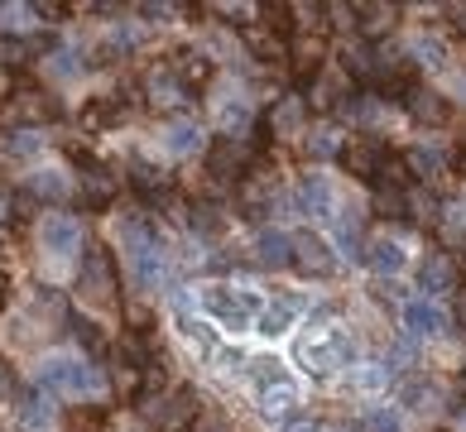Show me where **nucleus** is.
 <instances>
[{
	"label": "nucleus",
	"mask_w": 466,
	"mask_h": 432,
	"mask_svg": "<svg viewBox=\"0 0 466 432\" xmlns=\"http://www.w3.org/2000/svg\"><path fill=\"white\" fill-rule=\"evenodd\" d=\"M126 265H130V279L140 288H159L164 284L168 250H164V236L154 231L149 221H130L126 226Z\"/></svg>",
	"instance_id": "obj_1"
},
{
	"label": "nucleus",
	"mask_w": 466,
	"mask_h": 432,
	"mask_svg": "<svg viewBox=\"0 0 466 432\" xmlns=\"http://www.w3.org/2000/svg\"><path fill=\"white\" fill-rule=\"evenodd\" d=\"M318 332H308L299 341V360L313 375H327V370H337V366H347V360L356 356V341L347 327H322V317H313Z\"/></svg>",
	"instance_id": "obj_2"
},
{
	"label": "nucleus",
	"mask_w": 466,
	"mask_h": 432,
	"mask_svg": "<svg viewBox=\"0 0 466 432\" xmlns=\"http://www.w3.org/2000/svg\"><path fill=\"white\" fill-rule=\"evenodd\" d=\"M255 379H260V413L269 423H289L293 418V404H299V389H293V379L274 366V360H255Z\"/></svg>",
	"instance_id": "obj_3"
},
{
	"label": "nucleus",
	"mask_w": 466,
	"mask_h": 432,
	"mask_svg": "<svg viewBox=\"0 0 466 432\" xmlns=\"http://www.w3.org/2000/svg\"><path fill=\"white\" fill-rule=\"evenodd\" d=\"M39 385L54 394H101V370L87 360H44Z\"/></svg>",
	"instance_id": "obj_4"
},
{
	"label": "nucleus",
	"mask_w": 466,
	"mask_h": 432,
	"mask_svg": "<svg viewBox=\"0 0 466 432\" xmlns=\"http://www.w3.org/2000/svg\"><path fill=\"white\" fill-rule=\"evenodd\" d=\"M198 413H202L198 389H178V394H168V399H149L145 404V423L154 432H187L198 423Z\"/></svg>",
	"instance_id": "obj_5"
},
{
	"label": "nucleus",
	"mask_w": 466,
	"mask_h": 432,
	"mask_svg": "<svg viewBox=\"0 0 466 432\" xmlns=\"http://www.w3.org/2000/svg\"><path fill=\"white\" fill-rule=\"evenodd\" d=\"M202 313H212L217 322H227V327H250L255 317H265L260 298L246 293V288H202Z\"/></svg>",
	"instance_id": "obj_6"
},
{
	"label": "nucleus",
	"mask_w": 466,
	"mask_h": 432,
	"mask_svg": "<svg viewBox=\"0 0 466 432\" xmlns=\"http://www.w3.org/2000/svg\"><path fill=\"white\" fill-rule=\"evenodd\" d=\"M77 288L82 298L96 303V307H111L116 303V265L101 246H87V259H82V274H77Z\"/></svg>",
	"instance_id": "obj_7"
},
{
	"label": "nucleus",
	"mask_w": 466,
	"mask_h": 432,
	"mask_svg": "<svg viewBox=\"0 0 466 432\" xmlns=\"http://www.w3.org/2000/svg\"><path fill=\"white\" fill-rule=\"evenodd\" d=\"M58 116V101L44 96V92H15L5 106H0V120H10V126H44V120Z\"/></svg>",
	"instance_id": "obj_8"
},
{
	"label": "nucleus",
	"mask_w": 466,
	"mask_h": 432,
	"mask_svg": "<svg viewBox=\"0 0 466 432\" xmlns=\"http://www.w3.org/2000/svg\"><path fill=\"white\" fill-rule=\"evenodd\" d=\"M39 236H44V250L58 255V259H67V255L82 250V226H77V216H67V212H48L44 226H39Z\"/></svg>",
	"instance_id": "obj_9"
},
{
	"label": "nucleus",
	"mask_w": 466,
	"mask_h": 432,
	"mask_svg": "<svg viewBox=\"0 0 466 432\" xmlns=\"http://www.w3.org/2000/svg\"><path fill=\"white\" fill-rule=\"evenodd\" d=\"M274 202H279V178H274L265 164H255L246 178H240V206H246L250 216H260V212H269Z\"/></svg>",
	"instance_id": "obj_10"
},
{
	"label": "nucleus",
	"mask_w": 466,
	"mask_h": 432,
	"mask_svg": "<svg viewBox=\"0 0 466 432\" xmlns=\"http://www.w3.org/2000/svg\"><path fill=\"white\" fill-rule=\"evenodd\" d=\"M332 265H337V255H332V246H327L318 231H299V236H293V269L332 274Z\"/></svg>",
	"instance_id": "obj_11"
},
{
	"label": "nucleus",
	"mask_w": 466,
	"mask_h": 432,
	"mask_svg": "<svg viewBox=\"0 0 466 432\" xmlns=\"http://www.w3.org/2000/svg\"><path fill=\"white\" fill-rule=\"evenodd\" d=\"M322 29L313 25H303V29H293V39H289V58H293V73L299 77H313L318 67H322Z\"/></svg>",
	"instance_id": "obj_12"
},
{
	"label": "nucleus",
	"mask_w": 466,
	"mask_h": 432,
	"mask_svg": "<svg viewBox=\"0 0 466 432\" xmlns=\"http://www.w3.org/2000/svg\"><path fill=\"white\" fill-rule=\"evenodd\" d=\"M116 193H120V178H116V173L101 168V164H92V159H82V202H87V206H111Z\"/></svg>",
	"instance_id": "obj_13"
},
{
	"label": "nucleus",
	"mask_w": 466,
	"mask_h": 432,
	"mask_svg": "<svg viewBox=\"0 0 466 432\" xmlns=\"http://www.w3.org/2000/svg\"><path fill=\"white\" fill-rule=\"evenodd\" d=\"M341 159H347V168L356 173V178L375 183L380 173H385L390 154H385V145H375V140H356V145H347V149H341Z\"/></svg>",
	"instance_id": "obj_14"
},
{
	"label": "nucleus",
	"mask_w": 466,
	"mask_h": 432,
	"mask_svg": "<svg viewBox=\"0 0 466 432\" xmlns=\"http://www.w3.org/2000/svg\"><path fill=\"white\" fill-rule=\"evenodd\" d=\"M48 423H54V399H48L44 389L20 394V404H15V427L20 432H48Z\"/></svg>",
	"instance_id": "obj_15"
},
{
	"label": "nucleus",
	"mask_w": 466,
	"mask_h": 432,
	"mask_svg": "<svg viewBox=\"0 0 466 432\" xmlns=\"http://www.w3.org/2000/svg\"><path fill=\"white\" fill-rule=\"evenodd\" d=\"M293 202H299V212H308V216H332L337 202H332V183H327V173H303Z\"/></svg>",
	"instance_id": "obj_16"
},
{
	"label": "nucleus",
	"mask_w": 466,
	"mask_h": 432,
	"mask_svg": "<svg viewBox=\"0 0 466 432\" xmlns=\"http://www.w3.org/2000/svg\"><path fill=\"white\" fill-rule=\"evenodd\" d=\"M187 92H193V86H187L178 73H174V67H159V73H149V101H154V106H187V101H193V96H187Z\"/></svg>",
	"instance_id": "obj_17"
},
{
	"label": "nucleus",
	"mask_w": 466,
	"mask_h": 432,
	"mask_svg": "<svg viewBox=\"0 0 466 432\" xmlns=\"http://www.w3.org/2000/svg\"><path fill=\"white\" fill-rule=\"evenodd\" d=\"M404 327H409L413 337H438L442 327H447V317H442V307L433 298H409L404 303Z\"/></svg>",
	"instance_id": "obj_18"
},
{
	"label": "nucleus",
	"mask_w": 466,
	"mask_h": 432,
	"mask_svg": "<svg viewBox=\"0 0 466 432\" xmlns=\"http://www.w3.org/2000/svg\"><path fill=\"white\" fill-rule=\"evenodd\" d=\"M255 259H260L265 269L293 265V236H284V231H260V240H255Z\"/></svg>",
	"instance_id": "obj_19"
},
{
	"label": "nucleus",
	"mask_w": 466,
	"mask_h": 432,
	"mask_svg": "<svg viewBox=\"0 0 466 432\" xmlns=\"http://www.w3.org/2000/svg\"><path fill=\"white\" fill-rule=\"evenodd\" d=\"M356 29L366 34V39H380L385 29H394V20H400V5H385V0H370V5H356Z\"/></svg>",
	"instance_id": "obj_20"
},
{
	"label": "nucleus",
	"mask_w": 466,
	"mask_h": 432,
	"mask_svg": "<svg viewBox=\"0 0 466 432\" xmlns=\"http://www.w3.org/2000/svg\"><path fill=\"white\" fill-rule=\"evenodd\" d=\"M246 168V149L236 140H221L212 154H207V173H217V178H236V173Z\"/></svg>",
	"instance_id": "obj_21"
},
{
	"label": "nucleus",
	"mask_w": 466,
	"mask_h": 432,
	"mask_svg": "<svg viewBox=\"0 0 466 432\" xmlns=\"http://www.w3.org/2000/svg\"><path fill=\"white\" fill-rule=\"evenodd\" d=\"M404 106L413 111V120H423V126H442V120H447V101L433 96V92H419V86L404 96Z\"/></svg>",
	"instance_id": "obj_22"
},
{
	"label": "nucleus",
	"mask_w": 466,
	"mask_h": 432,
	"mask_svg": "<svg viewBox=\"0 0 466 432\" xmlns=\"http://www.w3.org/2000/svg\"><path fill=\"white\" fill-rule=\"evenodd\" d=\"M452 284H457L452 255H428V265H423V288H428V293H447Z\"/></svg>",
	"instance_id": "obj_23"
},
{
	"label": "nucleus",
	"mask_w": 466,
	"mask_h": 432,
	"mask_svg": "<svg viewBox=\"0 0 466 432\" xmlns=\"http://www.w3.org/2000/svg\"><path fill=\"white\" fill-rule=\"evenodd\" d=\"M366 259H370L375 274H400L404 269V246H400V240H375Z\"/></svg>",
	"instance_id": "obj_24"
},
{
	"label": "nucleus",
	"mask_w": 466,
	"mask_h": 432,
	"mask_svg": "<svg viewBox=\"0 0 466 432\" xmlns=\"http://www.w3.org/2000/svg\"><path fill=\"white\" fill-rule=\"evenodd\" d=\"M198 145H202V130L193 126V120H178V126L164 130V149L168 154H193Z\"/></svg>",
	"instance_id": "obj_25"
},
{
	"label": "nucleus",
	"mask_w": 466,
	"mask_h": 432,
	"mask_svg": "<svg viewBox=\"0 0 466 432\" xmlns=\"http://www.w3.org/2000/svg\"><path fill=\"white\" fill-rule=\"evenodd\" d=\"M293 317H299V303H293V298H279V303H269V307H265L260 332H265V337H279Z\"/></svg>",
	"instance_id": "obj_26"
},
{
	"label": "nucleus",
	"mask_w": 466,
	"mask_h": 432,
	"mask_svg": "<svg viewBox=\"0 0 466 432\" xmlns=\"http://www.w3.org/2000/svg\"><path fill=\"white\" fill-rule=\"evenodd\" d=\"M168 67H174V73H178V77H183L187 86H198V82H202L207 73H212V63H207L202 54H178V58L168 63Z\"/></svg>",
	"instance_id": "obj_27"
},
{
	"label": "nucleus",
	"mask_w": 466,
	"mask_h": 432,
	"mask_svg": "<svg viewBox=\"0 0 466 432\" xmlns=\"http://www.w3.org/2000/svg\"><path fill=\"white\" fill-rule=\"evenodd\" d=\"M221 130H227V140H236L240 130H250V106L246 101H227V106H221Z\"/></svg>",
	"instance_id": "obj_28"
},
{
	"label": "nucleus",
	"mask_w": 466,
	"mask_h": 432,
	"mask_svg": "<svg viewBox=\"0 0 466 432\" xmlns=\"http://www.w3.org/2000/svg\"><path fill=\"white\" fill-rule=\"evenodd\" d=\"M400 399L409 408H433L438 404V385H423V379H409V385H400Z\"/></svg>",
	"instance_id": "obj_29"
},
{
	"label": "nucleus",
	"mask_w": 466,
	"mask_h": 432,
	"mask_svg": "<svg viewBox=\"0 0 466 432\" xmlns=\"http://www.w3.org/2000/svg\"><path fill=\"white\" fill-rule=\"evenodd\" d=\"M269 126H274V130H299V126H303V96H289L284 106H274Z\"/></svg>",
	"instance_id": "obj_30"
},
{
	"label": "nucleus",
	"mask_w": 466,
	"mask_h": 432,
	"mask_svg": "<svg viewBox=\"0 0 466 432\" xmlns=\"http://www.w3.org/2000/svg\"><path fill=\"white\" fill-rule=\"evenodd\" d=\"M135 183H140L154 202H164V197H168V178H164L159 168H149V164H135Z\"/></svg>",
	"instance_id": "obj_31"
},
{
	"label": "nucleus",
	"mask_w": 466,
	"mask_h": 432,
	"mask_svg": "<svg viewBox=\"0 0 466 432\" xmlns=\"http://www.w3.org/2000/svg\"><path fill=\"white\" fill-rule=\"evenodd\" d=\"M246 44H250L260 58H279V54H284L279 34H269V29H246Z\"/></svg>",
	"instance_id": "obj_32"
},
{
	"label": "nucleus",
	"mask_w": 466,
	"mask_h": 432,
	"mask_svg": "<svg viewBox=\"0 0 466 432\" xmlns=\"http://www.w3.org/2000/svg\"><path fill=\"white\" fill-rule=\"evenodd\" d=\"M63 193H67V183L58 178L54 168L48 173H34V197H48V202H63Z\"/></svg>",
	"instance_id": "obj_33"
},
{
	"label": "nucleus",
	"mask_w": 466,
	"mask_h": 432,
	"mask_svg": "<svg viewBox=\"0 0 466 432\" xmlns=\"http://www.w3.org/2000/svg\"><path fill=\"white\" fill-rule=\"evenodd\" d=\"M404 164H409V168H419V178H438V173H442V159H438L433 149H413Z\"/></svg>",
	"instance_id": "obj_34"
},
{
	"label": "nucleus",
	"mask_w": 466,
	"mask_h": 432,
	"mask_svg": "<svg viewBox=\"0 0 466 432\" xmlns=\"http://www.w3.org/2000/svg\"><path fill=\"white\" fill-rule=\"evenodd\" d=\"M337 149H341V140H337V130H318L313 140H308V154H313V159H332Z\"/></svg>",
	"instance_id": "obj_35"
},
{
	"label": "nucleus",
	"mask_w": 466,
	"mask_h": 432,
	"mask_svg": "<svg viewBox=\"0 0 466 432\" xmlns=\"http://www.w3.org/2000/svg\"><path fill=\"white\" fill-rule=\"evenodd\" d=\"M366 432H400V413L370 408V413H366Z\"/></svg>",
	"instance_id": "obj_36"
},
{
	"label": "nucleus",
	"mask_w": 466,
	"mask_h": 432,
	"mask_svg": "<svg viewBox=\"0 0 466 432\" xmlns=\"http://www.w3.org/2000/svg\"><path fill=\"white\" fill-rule=\"evenodd\" d=\"M413 63L438 67V63H442V44H433V39H413Z\"/></svg>",
	"instance_id": "obj_37"
},
{
	"label": "nucleus",
	"mask_w": 466,
	"mask_h": 432,
	"mask_svg": "<svg viewBox=\"0 0 466 432\" xmlns=\"http://www.w3.org/2000/svg\"><path fill=\"white\" fill-rule=\"evenodd\" d=\"M284 432H322V427H318V418H308V413H293L284 423Z\"/></svg>",
	"instance_id": "obj_38"
},
{
	"label": "nucleus",
	"mask_w": 466,
	"mask_h": 432,
	"mask_svg": "<svg viewBox=\"0 0 466 432\" xmlns=\"http://www.w3.org/2000/svg\"><path fill=\"white\" fill-rule=\"evenodd\" d=\"M77 341L87 346V351H101V337H96V327H87V322H77Z\"/></svg>",
	"instance_id": "obj_39"
},
{
	"label": "nucleus",
	"mask_w": 466,
	"mask_h": 432,
	"mask_svg": "<svg viewBox=\"0 0 466 432\" xmlns=\"http://www.w3.org/2000/svg\"><path fill=\"white\" fill-rule=\"evenodd\" d=\"M29 10H34V15H44V20H58V15H63V5H58V0H34Z\"/></svg>",
	"instance_id": "obj_40"
},
{
	"label": "nucleus",
	"mask_w": 466,
	"mask_h": 432,
	"mask_svg": "<svg viewBox=\"0 0 466 432\" xmlns=\"http://www.w3.org/2000/svg\"><path fill=\"white\" fill-rule=\"evenodd\" d=\"M34 145H39V140H34V135H29V130H20V140H15V145H10V154H29Z\"/></svg>",
	"instance_id": "obj_41"
},
{
	"label": "nucleus",
	"mask_w": 466,
	"mask_h": 432,
	"mask_svg": "<svg viewBox=\"0 0 466 432\" xmlns=\"http://www.w3.org/2000/svg\"><path fill=\"white\" fill-rule=\"evenodd\" d=\"M5 303H10V279L0 274V307H5Z\"/></svg>",
	"instance_id": "obj_42"
},
{
	"label": "nucleus",
	"mask_w": 466,
	"mask_h": 432,
	"mask_svg": "<svg viewBox=\"0 0 466 432\" xmlns=\"http://www.w3.org/2000/svg\"><path fill=\"white\" fill-rule=\"evenodd\" d=\"M452 15H457V29L466 34V5H452Z\"/></svg>",
	"instance_id": "obj_43"
},
{
	"label": "nucleus",
	"mask_w": 466,
	"mask_h": 432,
	"mask_svg": "<svg viewBox=\"0 0 466 432\" xmlns=\"http://www.w3.org/2000/svg\"><path fill=\"white\" fill-rule=\"evenodd\" d=\"M5 212H10V193L0 187V216H5Z\"/></svg>",
	"instance_id": "obj_44"
},
{
	"label": "nucleus",
	"mask_w": 466,
	"mask_h": 432,
	"mask_svg": "<svg viewBox=\"0 0 466 432\" xmlns=\"http://www.w3.org/2000/svg\"><path fill=\"white\" fill-rule=\"evenodd\" d=\"M457 168H461V178H466V145H461V154H457Z\"/></svg>",
	"instance_id": "obj_45"
},
{
	"label": "nucleus",
	"mask_w": 466,
	"mask_h": 432,
	"mask_svg": "<svg viewBox=\"0 0 466 432\" xmlns=\"http://www.w3.org/2000/svg\"><path fill=\"white\" fill-rule=\"evenodd\" d=\"M457 313H461V322H466V298H461V307H457Z\"/></svg>",
	"instance_id": "obj_46"
},
{
	"label": "nucleus",
	"mask_w": 466,
	"mask_h": 432,
	"mask_svg": "<svg viewBox=\"0 0 466 432\" xmlns=\"http://www.w3.org/2000/svg\"><path fill=\"white\" fill-rule=\"evenodd\" d=\"M461 394H466V379H461Z\"/></svg>",
	"instance_id": "obj_47"
}]
</instances>
